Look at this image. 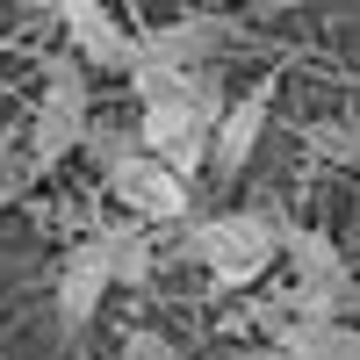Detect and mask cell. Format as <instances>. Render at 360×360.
I'll return each mask as SVG.
<instances>
[{"instance_id":"1","label":"cell","mask_w":360,"mask_h":360,"mask_svg":"<svg viewBox=\"0 0 360 360\" xmlns=\"http://www.w3.org/2000/svg\"><path fill=\"white\" fill-rule=\"evenodd\" d=\"M130 86H137V101H144V115H137L144 152H159L173 173L195 180V166H209L217 115L231 108L224 86H217V72H209V65H195V72H180V65H137Z\"/></svg>"},{"instance_id":"2","label":"cell","mask_w":360,"mask_h":360,"mask_svg":"<svg viewBox=\"0 0 360 360\" xmlns=\"http://www.w3.org/2000/svg\"><path fill=\"white\" fill-rule=\"evenodd\" d=\"M281 231L288 224H274L266 209H224V217H209V224H195L188 238H180V252L202 259L209 288L231 295V288L266 281V266H281Z\"/></svg>"},{"instance_id":"3","label":"cell","mask_w":360,"mask_h":360,"mask_svg":"<svg viewBox=\"0 0 360 360\" xmlns=\"http://www.w3.org/2000/svg\"><path fill=\"white\" fill-rule=\"evenodd\" d=\"M86 130H94L86 72H79V58H58L44 79V101H37V123H29V173H51L58 159H72L86 144Z\"/></svg>"},{"instance_id":"4","label":"cell","mask_w":360,"mask_h":360,"mask_svg":"<svg viewBox=\"0 0 360 360\" xmlns=\"http://www.w3.org/2000/svg\"><path fill=\"white\" fill-rule=\"evenodd\" d=\"M281 259H288V317H346L353 274H346V259H339V245L324 231L288 224L281 231Z\"/></svg>"},{"instance_id":"5","label":"cell","mask_w":360,"mask_h":360,"mask_svg":"<svg viewBox=\"0 0 360 360\" xmlns=\"http://www.w3.org/2000/svg\"><path fill=\"white\" fill-rule=\"evenodd\" d=\"M108 188H115V202H123L137 224H180V217H188V173H173L159 152L115 159L108 166Z\"/></svg>"},{"instance_id":"6","label":"cell","mask_w":360,"mask_h":360,"mask_svg":"<svg viewBox=\"0 0 360 360\" xmlns=\"http://www.w3.org/2000/svg\"><path fill=\"white\" fill-rule=\"evenodd\" d=\"M231 44H238V22H224V15H180V22H159V29L137 37V65H180V72H195V65H217Z\"/></svg>"},{"instance_id":"7","label":"cell","mask_w":360,"mask_h":360,"mask_svg":"<svg viewBox=\"0 0 360 360\" xmlns=\"http://www.w3.org/2000/svg\"><path fill=\"white\" fill-rule=\"evenodd\" d=\"M115 288V266H108V252H101V238H86V245H72L65 259H58V324L65 332H79V324H94V310H101V295Z\"/></svg>"},{"instance_id":"8","label":"cell","mask_w":360,"mask_h":360,"mask_svg":"<svg viewBox=\"0 0 360 360\" xmlns=\"http://www.w3.org/2000/svg\"><path fill=\"white\" fill-rule=\"evenodd\" d=\"M266 115H274V79H259L245 86L224 115H217V137H209V166H217L224 180L231 173H245V159L259 152V137H266Z\"/></svg>"},{"instance_id":"9","label":"cell","mask_w":360,"mask_h":360,"mask_svg":"<svg viewBox=\"0 0 360 360\" xmlns=\"http://www.w3.org/2000/svg\"><path fill=\"white\" fill-rule=\"evenodd\" d=\"M65 37H72L79 65H101V72H130L137 65V37L101 8V0H65Z\"/></svg>"},{"instance_id":"10","label":"cell","mask_w":360,"mask_h":360,"mask_svg":"<svg viewBox=\"0 0 360 360\" xmlns=\"http://www.w3.org/2000/svg\"><path fill=\"white\" fill-rule=\"evenodd\" d=\"M288 360H360V332H346L339 317H295L274 339Z\"/></svg>"},{"instance_id":"11","label":"cell","mask_w":360,"mask_h":360,"mask_svg":"<svg viewBox=\"0 0 360 360\" xmlns=\"http://www.w3.org/2000/svg\"><path fill=\"white\" fill-rule=\"evenodd\" d=\"M101 252H108V266H115V281H123V288H144V281H152V238H144L137 224L101 231Z\"/></svg>"},{"instance_id":"12","label":"cell","mask_w":360,"mask_h":360,"mask_svg":"<svg viewBox=\"0 0 360 360\" xmlns=\"http://www.w3.org/2000/svg\"><path fill=\"white\" fill-rule=\"evenodd\" d=\"M86 152H94V159H101V173H108L115 159L144 152V137H137V130H115V123H94V130H86Z\"/></svg>"},{"instance_id":"13","label":"cell","mask_w":360,"mask_h":360,"mask_svg":"<svg viewBox=\"0 0 360 360\" xmlns=\"http://www.w3.org/2000/svg\"><path fill=\"white\" fill-rule=\"evenodd\" d=\"M310 144H317L324 159L353 166V159H360V123H324V130H310Z\"/></svg>"},{"instance_id":"14","label":"cell","mask_w":360,"mask_h":360,"mask_svg":"<svg viewBox=\"0 0 360 360\" xmlns=\"http://www.w3.org/2000/svg\"><path fill=\"white\" fill-rule=\"evenodd\" d=\"M22 188H29V152H8V144H0V209H8Z\"/></svg>"},{"instance_id":"15","label":"cell","mask_w":360,"mask_h":360,"mask_svg":"<svg viewBox=\"0 0 360 360\" xmlns=\"http://www.w3.org/2000/svg\"><path fill=\"white\" fill-rule=\"evenodd\" d=\"M123 360H180V346H173V339H159V332H130Z\"/></svg>"},{"instance_id":"16","label":"cell","mask_w":360,"mask_h":360,"mask_svg":"<svg viewBox=\"0 0 360 360\" xmlns=\"http://www.w3.org/2000/svg\"><path fill=\"white\" fill-rule=\"evenodd\" d=\"M29 8H51V15H65V0H29Z\"/></svg>"},{"instance_id":"17","label":"cell","mask_w":360,"mask_h":360,"mask_svg":"<svg viewBox=\"0 0 360 360\" xmlns=\"http://www.w3.org/2000/svg\"><path fill=\"white\" fill-rule=\"evenodd\" d=\"M266 360H288V353H281V346H274V353H266Z\"/></svg>"}]
</instances>
